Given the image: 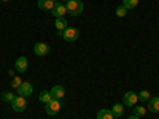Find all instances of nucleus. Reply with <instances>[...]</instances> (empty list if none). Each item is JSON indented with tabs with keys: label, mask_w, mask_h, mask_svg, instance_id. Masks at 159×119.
<instances>
[{
	"label": "nucleus",
	"mask_w": 159,
	"mask_h": 119,
	"mask_svg": "<svg viewBox=\"0 0 159 119\" xmlns=\"http://www.w3.org/2000/svg\"><path fill=\"white\" fill-rule=\"evenodd\" d=\"M65 8H67L69 15L80 16L83 13V2H81V0H69L67 5H65Z\"/></svg>",
	"instance_id": "f257e3e1"
},
{
	"label": "nucleus",
	"mask_w": 159,
	"mask_h": 119,
	"mask_svg": "<svg viewBox=\"0 0 159 119\" xmlns=\"http://www.w3.org/2000/svg\"><path fill=\"white\" fill-rule=\"evenodd\" d=\"M78 37H80V32H78L76 27H67V29L62 30V38L65 40V42H69V43L76 42Z\"/></svg>",
	"instance_id": "f03ea898"
},
{
	"label": "nucleus",
	"mask_w": 159,
	"mask_h": 119,
	"mask_svg": "<svg viewBox=\"0 0 159 119\" xmlns=\"http://www.w3.org/2000/svg\"><path fill=\"white\" fill-rule=\"evenodd\" d=\"M61 107H62V103L61 100H56V99H52L51 102L46 103V107H45V111L49 114V116H56L59 111H61Z\"/></svg>",
	"instance_id": "7ed1b4c3"
},
{
	"label": "nucleus",
	"mask_w": 159,
	"mask_h": 119,
	"mask_svg": "<svg viewBox=\"0 0 159 119\" xmlns=\"http://www.w3.org/2000/svg\"><path fill=\"white\" fill-rule=\"evenodd\" d=\"M25 107H27V103H25V97H21V95H18V97H15V99H13V102H11V108L15 110L16 113H21V111H24V110H25Z\"/></svg>",
	"instance_id": "20e7f679"
},
{
	"label": "nucleus",
	"mask_w": 159,
	"mask_h": 119,
	"mask_svg": "<svg viewBox=\"0 0 159 119\" xmlns=\"http://www.w3.org/2000/svg\"><path fill=\"white\" fill-rule=\"evenodd\" d=\"M137 102H139V95L132 90L126 92L124 97H123V105H126V107H135Z\"/></svg>",
	"instance_id": "39448f33"
},
{
	"label": "nucleus",
	"mask_w": 159,
	"mask_h": 119,
	"mask_svg": "<svg viewBox=\"0 0 159 119\" xmlns=\"http://www.w3.org/2000/svg\"><path fill=\"white\" fill-rule=\"evenodd\" d=\"M32 94H34V87L30 83H22L18 87V95H21V97H30Z\"/></svg>",
	"instance_id": "423d86ee"
},
{
	"label": "nucleus",
	"mask_w": 159,
	"mask_h": 119,
	"mask_svg": "<svg viewBox=\"0 0 159 119\" xmlns=\"http://www.w3.org/2000/svg\"><path fill=\"white\" fill-rule=\"evenodd\" d=\"M51 13L54 15V18H64V15L67 13V8H65L61 2H57V0H54V7H52Z\"/></svg>",
	"instance_id": "0eeeda50"
},
{
	"label": "nucleus",
	"mask_w": 159,
	"mask_h": 119,
	"mask_svg": "<svg viewBox=\"0 0 159 119\" xmlns=\"http://www.w3.org/2000/svg\"><path fill=\"white\" fill-rule=\"evenodd\" d=\"M15 67H16V72H19V73H24L25 70L29 68V60L25 59V57H19V59H16Z\"/></svg>",
	"instance_id": "6e6552de"
},
{
	"label": "nucleus",
	"mask_w": 159,
	"mask_h": 119,
	"mask_svg": "<svg viewBox=\"0 0 159 119\" xmlns=\"http://www.w3.org/2000/svg\"><path fill=\"white\" fill-rule=\"evenodd\" d=\"M49 92H51V97L56 99V100H61V99H64V95H65V89H64L62 86H52V89H51Z\"/></svg>",
	"instance_id": "1a4fd4ad"
},
{
	"label": "nucleus",
	"mask_w": 159,
	"mask_h": 119,
	"mask_svg": "<svg viewBox=\"0 0 159 119\" xmlns=\"http://www.w3.org/2000/svg\"><path fill=\"white\" fill-rule=\"evenodd\" d=\"M34 52L37 56H46L48 52H49V46L46 43H37L34 46Z\"/></svg>",
	"instance_id": "9d476101"
},
{
	"label": "nucleus",
	"mask_w": 159,
	"mask_h": 119,
	"mask_svg": "<svg viewBox=\"0 0 159 119\" xmlns=\"http://www.w3.org/2000/svg\"><path fill=\"white\" fill-rule=\"evenodd\" d=\"M148 111H153V113L159 111V97H154V99L148 100Z\"/></svg>",
	"instance_id": "9b49d317"
},
{
	"label": "nucleus",
	"mask_w": 159,
	"mask_h": 119,
	"mask_svg": "<svg viewBox=\"0 0 159 119\" xmlns=\"http://www.w3.org/2000/svg\"><path fill=\"white\" fill-rule=\"evenodd\" d=\"M54 0H38V8L40 10H52Z\"/></svg>",
	"instance_id": "f8f14e48"
},
{
	"label": "nucleus",
	"mask_w": 159,
	"mask_h": 119,
	"mask_svg": "<svg viewBox=\"0 0 159 119\" xmlns=\"http://www.w3.org/2000/svg\"><path fill=\"white\" fill-rule=\"evenodd\" d=\"M97 119H115V116H113V113H111V110H100L99 113H97Z\"/></svg>",
	"instance_id": "ddd939ff"
},
{
	"label": "nucleus",
	"mask_w": 159,
	"mask_h": 119,
	"mask_svg": "<svg viewBox=\"0 0 159 119\" xmlns=\"http://www.w3.org/2000/svg\"><path fill=\"white\" fill-rule=\"evenodd\" d=\"M111 113H113V116H115V117L123 116V113H124V105H121V103H116V105H113Z\"/></svg>",
	"instance_id": "4468645a"
},
{
	"label": "nucleus",
	"mask_w": 159,
	"mask_h": 119,
	"mask_svg": "<svg viewBox=\"0 0 159 119\" xmlns=\"http://www.w3.org/2000/svg\"><path fill=\"white\" fill-rule=\"evenodd\" d=\"M54 25H56V29H57V30H64V29H67V27H69V25H67V21H65V18H56Z\"/></svg>",
	"instance_id": "2eb2a0df"
},
{
	"label": "nucleus",
	"mask_w": 159,
	"mask_h": 119,
	"mask_svg": "<svg viewBox=\"0 0 159 119\" xmlns=\"http://www.w3.org/2000/svg\"><path fill=\"white\" fill-rule=\"evenodd\" d=\"M51 100H52V97H51V92L49 90H42V92H40V102H43L46 105Z\"/></svg>",
	"instance_id": "dca6fc26"
},
{
	"label": "nucleus",
	"mask_w": 159,
	"mask_h": 119,
	"mask_svg": "<svg viewBox=\"0 0 159 119\" xmlns=\"http://www.w3.org/2000/svg\"><path fill=\"white\" fill-rule=\"evenodd\" d=\"M139 5V0H123V7H126L127 10H132Z\"/></svg>",
	"instance_id": "f3484780"
},
{
	"label": "nucleus",
	"mask_w": 159,
	"mask_h": 119,
	"mask_svg": "<svg viewBox=\"0 0 159 119\" xmlns=\"http://www.w3.org/2000/svg\"><path fill=\"white\" fill-rule=\"evenodd\" d=\"M126 15H127V8H126V7L121 5V7L116 8V16H118V18H124Z\"/></svg>",
	"instance_id": "a211bd4d"
},
{
	"label": "nucleus",
	"mask_w": 159,
	"mask_h": 119,
	"mask_svg": "<svg viewBox=\"0 0 159 119\" xmlns=\"http://www.w3.org/2000/svg\"><path fill=\"white\" fill-rule=\"evenodd\" d=\"M139 95V100H142V102H148L150 100V92L148 90H142L140 94H137Z\"/></svg>",
	"instance_id": "6ab92c4d"
},
{
	"label": "nucleus",
	"mask_w": 159,
	"mask_h": 119,
	"mask_svg": "<svg viewBox=\"0 0 159 119\" xmlns=\"http://www.w3.org/2000/svg\"><path fill=\"white\" fill-rule=\"evenodd\" d=\"M15 97L16 95H13L11 92H3V94H2V100L3 102H10V103L13 102V99H15Z\"/></svg>",
	"instance_id": "aec40b11"
},
{
	"label": "nucleus",
	"mask_w": 159,
	"mask_h": 119,
	"mask_svg": "<svg viewBox=\"0 0 159 119\" xmlns=\"http://www.w3.org/2000/svg\"><path fill=\"white\" fill-rule=\"evenodd\" d=\"M145 113H147V110H145L143 107H135V108H134V114H135V116H139V117L145 116Z\"/></svg>",
	"instance_id": "412c9836"
},
{
	"label": "nucleus",
	"mask_w": 159,
	"mask_h": 119,
	"mask_svg": "<svg viewBox=\"0 0 159 119\" xmlns=\"http://www.w3.org/2000/svg\"><path fill=\"white\" fill-rule=\"evenodd\" d=\"M22 84V81H21V78L19 76H13V81H11V86L15 87V89H18L19 86Z\"/></svg>",
	"instance_id": "4be33fe9"
},
{
	"label": "nucleus",
	"mask_w": 159,
	"mask_h": 119,
	"mask_svg": "<svg viewBox=\"0 0 159 119\" xmlns=\"http://www.w3.org/2000/svg\"><path fill=\"white\" fill-rule=\"evenodd\" d=\"M127 119H140V117H139V116H135V114H132V116H129Z\"/></svg>",
	"instance_id": "5701e85b"
},
{
	"label": "nucleus",
	"mask_w": 159,
	"mask_h": 119,
	"mask_svg": "<svg viewBox=\"0 0 159 119\" xmlns=\"http://www.w3.org/2000/svg\"><path fill=\"white\" fill-rule=\"evenodd\" d=\"M0 2H8V0H0Z\"/></svg>",
	"instance_id": "b1692460"
},
{
	"label": "nucleus",
	"mask_w": 159,
	"mask_h": 119,
	"mask_svg": "<svg viewBox=\"0 0 159 119\" xmlns=\"http://www.w3.org/2000/svg\"><path fill=\"white\" fill-rule=\"evenodd\" d=\"M64 2H69V0H64Z\"/></svg>",
	"instance_id": "393cba45"
}]
</instances>
